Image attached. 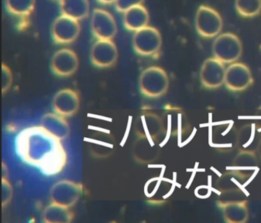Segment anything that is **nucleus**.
<instances>
[{"label": "nucleus", "mask_w": 261, "mask_h": 223, "mask_svg": "<svg viewBox=\"0 0 261 223\" xmlns=\"http://www.w3.org/2000/svg\"><path fill=\"white\" fill-rule=\"evenodd\" d=\"M16 152L22 161L39 168L46 176H55L65 169L68 156L62 140L42 126L25 128L18 134Z\"/></svg>", "instance_id": "f257e3e1"}, {"label": "nucleus", "mask_w": 261, "mask_h": 223, "mask_svg": "<svg viewBox=\"0 0 261 223\" xmlns=\"http://www.w3.org/2000/svg\"><path fill=\"white\" fill-rule=\"evenodd\" d=\"M139 86L140 92L145 97L158 98L167 93L169 86V76L160 67H149L142 71Z\"/></svg>", "instance_id": "f03ea898"}, {"label": "nucleus", "mask_w": 261, "mask_h": 223, "mask_svg": "<svg viewBox=\"0 0 261 223\" xmlns=\"http://www.w3.org/2000/svg\"><path fill=\"white\" fill-rule=\"evenodd\" d=\"M242 52V43L239 38L233 33L219 35L212 45L214 57L224 64L236 62L241 58Z\"/></svg>", "instance_id": "7ed1b4c3"}, {"label": "nucleus", "mask_w": 261, "mask_h": 223, "mask_svg": "<svg viewBox=\"0 0 261 223\" xmlns=\"http://www.w3.org/2000/svg\"><path fill=\"white\" fill-rule=\"evenodd\" d=\"M134 51L142 56H153L161 49L162 37L158 30L146 27L135 32L133 38Z\"/></svg>", "instance_id": "20e7f679"}, {"label": "nucleus", "mask_w": 261, "mask_h": 223, "mask_svg": "<svg viewBox=\"0 0 261 223\" xmlns=\"http://www.w3.org/2000/svg\"><path fill=\"white\" fill-rule=\"evenodd\" d=\"M195 24L198 34L205 38L215 37L221 33L223 28L221 15L207 6H201L198 9Z\"/></svg>", "instance_id": "39448f33"}, {"label": "nucleus", "mask_w": 261, "mask_h": 223, "mask_svg": "<svg viewBox=\"0 0 261 223\" xmlns=\"http://www.w3.org/2000/svg\"><path fill=\"white\" fill-rule=\"evenodd\" d=\"M83 192L82 183L64 180L56 183L50 191V201L71 208L77 203Z\"/></svg>", "instance_id": "423d86ee"}, {"label": "nucleus", "mask_w": 261, "mask_h": 223, "mask_svg": "<svg viewBox=\"0 0 261 223\" xmlns=\"http://www.w3.org/2000/svg\"><path fill=\"white\" fill-rule=\"evenodd\" d=\"M253 79L250 68L241 62H233L226 68L224 85L233 92L247 89L253 84Z\"/></svg>", "instance_id": "0eeeda50"}, {"label": "nucleus", "mask_w": 261, "mask_h": 223, "mask_svg": "<svg viewBox=\"0 0 261 223\" xmlns=\"http://www.w3.org/2000/svg\"><path fill=\"white\" fill-rule=\"evenodd\" d=\"M79 20L62 15L53 22L51 36L53 40L59 44H69L74 42L80 34Z\"/></svg>", "instance_id": "6e6552de"}, {"label": "nucleus", "mask_w": 261, "mask_h": 223, "mask_svg": "<svg viewBox=\"0 0 261 223\" xmlns=\"http://www.w3.org/2000/svg\"><path fill=\"white\" fill-rule=\"evenodd\" d=\"M118 59V51L111 39H97L91 50V61L94 66L107 68L115 65Z\"/></svg>", "instance_id": "1a4fd4ad"}, {"label": "nucleus", "mask_w": 261, "mask_h": 223, "mask_svg": "<svg viewBox=\"0 0 261 223\" xmlns=\"http://www.w3.org/2000/svg\"><path fill=\"white\" fill-rule=\"evenodd\" d=\"M225 72L224 63L216 58H209L201 65L200 80L204 88L215 89L224 85Z\"/></svg>", "instance_id": "9d476101"}, {"label": "nucleus", "mask_w": 261, "mask_h": 223, "mask_svg": "<svg viewBox=\"0 0 261 223\" xmlns=\"http://www.w3.org/2000/svg\"><path fill=\"white\" fill-rule=\"evenodd\" d=\"M91 31L97 39H111L117 33V23L111 13L101 9L93 11L91 21Z\"/></svg>", "instance_id": "9b49d317"}, {"label": "nucleus", "mask_w": 261, "mask_h": 223, "mask_svg": "<svg viewBox=\"0 0 261 223\" xmlns=\"http://www.w3.org/2000/svg\"><path fill=\"white\" fill-rule=\"evenodd\" d=\"M134 131L138 137L151 138L159 139L165 134L162 117L149 111H143L138 116L134 123Z\"/></svg>", "instance_id": "f8f14e48"}, {"label": "nucleus", "mask_w": 261, "mask_h": 223, "mask_svg": "<svg viewBox=\"0 0 261 223\" xmlns=\"http://www.w3.org/2000/svg\"><path fill=\"white\" fill-rule=\"evenodd\" d=\"M79 60L73 50L62 48L55 53L51 59V68L59 77H69L79 68Z\"/></svg>", "instance_id": "ddd939ff"}, {"label": "nucleus", "mask_w": 261, "mask_h": 223, "mask_svg": "<svg viewBox=\"0 0 261 223\" xmlns=\"http://www.w3.org/2000/svg\"><path fill=\"white\" fill-rule=\"evenodd\" d=\"M53 107L56 114L69 117L79 111L80 97L77 91L70 88L61 90L55 95Z\"/></svg>", "instance_id": "4468645a"}, {"label": "nucleus", "mask_w": 261, "mask_h": 223, "mask_svg": "<svg viewBox=\"0 0 261 223\" xmlns=\"http://www.w3.org/2000/svg\"><path fill=\"white\" fill-rule=\"evenodd\" d=\"M134 159L143 164L155 161L160 155L159 139L139 137L133 147Z\"/></svg>", "instance_id": "2eb2a0df"}, {"label": "nucleus", "mask_w": 261, "mask_h": 223, "mask_svg": "<svg viewBox=\"0 0 261 223\" xmlns=\"http://www.w3.org/2000/svg\"><path fill=\"white\" fill-rule=\"evenodd\" d=\"M227 223H245L249 219L248 202L247 200L218 201Z\"/></svg>", "instance_id": "dca6fc26"}, {"label": "nucleus", "mask_w": 261, "mask_h": 223, "mask_svg": "<svg viewBox=\"0 0 261 223\" xmlns=\"http://www.w3.org/2000/svg\"><path fill=\"white\" fill-rule=\"evenodd\" d=\"M86 141L93 155L98 158H105L112 154L115 146L114 137L107 131H96Z\"/></svg>", "instance_id": "f3484780"}, {"label": "nucleus", "mask_w": 261, "mask_h": 223, "mask_svg": "<svg viewBox=\"0 0 261 223\" xmlns=\"http://www.w3.org/2000/svg\"><path fill=\"white\" fill-rule=\"evenodd\" d=\"M261 136L259 134L257 125L249 123L244 125L238 131L237 147L240 151H256Z\"/></svg>", "instance_id": "a211bd4d"}, {"label": "nucleus", "mask_w": 261, "mask_h": 223, "mask_svg": "<svg viewBox=\"0 0 261 223\" xmlns=\"http://www.w3.org/2000/svg\"><path fill=\"white\" fill-rule=\"evenodd\" d=\"M247 177L235 169L224 172L217 181V189L224 193H231L242 191L245 186Z\"/></svg>", "instance_id": "6ab92c4d"}, {"label": "nucleus", "mask_w": 261, "mask_h": 223, "mask_svg": "<svg viewBox=\"0 0 261 223\" xmlns=\"http://www.w3.org/2000/svg\"><path fill=\"white\" fill-rule=\"evenodd\" d=\"M212 135H213L212 144L217 149H220L223 138H224V144H223L222 151L224 152L230 151L235 146L237 147L238 132L235 131L231 123H225L218 126V128L214 131Z\"/></svg>", "instance_id": "aec40b11"}, {"label": "nucleus", "mask_w": 261, "mask_h": 223, "mask_svg": "<svg viewBox=\"0 0 261 223\" xmlns=\"http://www.w3.org/2000/svg\"><path fill=\"white\" fill-rule=\"evenodd\" d=\"M256 151H240L233 162V169L250 178L259 166Z\"/></svg>", "instance_id": "412c9836"}, {"label": "nucleus", "mask_w": 261, "mask_h": 223, "mask_svg": "<svg viewBox=\"0 0 261 223\" xmlns=\"http://www.w3.org/2000/svg\"><path fill=\"white\" fill-rule=\"evenodd\" d=\"M149 20V13L143 5L133 7L123 13V24L129 31L137 32L147 27Z\"/></svg>", "instance_id": "4be33fe9"}, {"label": "nucleus", "mask_w": 261, "mask_h": 223, "mask_svg": "<svg viewBox=\"0 0 261 223\" xmlns=\"http://www.w3.org/2000/svg\"><path fill=\"white\" fill-rule=\"evenodd\" d=\"M41 126L48 130L51 134L64 140L69 136L70 127L63 116L54 113H48L42 117Z\"/></svg>", "instance_id": "5701e85b"}, {"label": "nucleus", "mask_w": 261, "mask_h": 223, "mask_svg": "<svg viewBox=\"0 0 261 223\" xmlns=\"http://www.w3.org/2000/svg\"><path fill=\"white\" fill-rule=\"evenodd\" d=\"M60 8L62 15L79 21L88 17L90 13L88 0H60Z\"/></svg>", "instance_id": "b1692460"}, {"label": "nucleus", "mask_w": 261, "mask_h": 223, "mask_svg": "<svg viewBox=\"0 0 261 223\" xmlns=\"http://www.w3.org/2000/svg\"><path fill=\"white\" fill-rule=\"evenodd\" d=\"M42 218L45 223H70L74 218V213L66 206L51 203L44 209Z\"/></svg>", "instance_id": "393cba45"}, {"label": "nucleus", "mask_w": 261, "mask_h": 223, "mask_svg": "<svg viewBox=\"0 0 261 223\" xmlns=\"http://www.w3.org/2000/svg\"><path fill=\"white\" fill-rule=\"evenodd\" d=\"M36 5V0H6V6L10 14L22 20L31 16Z\"/></svg>", "instance_id": "a878e982"}, {"label": "nucleus", "mask_w": 261, "mask_h": 223, "mask_svg": "<svg viewBox=\"0 0 261 223\" xmlns=\"http://www.w3.org/2000/svg\"><path fill=\"white\" fill-rule=\"evenodd\" d=\"M182 114L178 110H167L162 117L165 134L176 135L179 134L182 128Z\"/></svg>", "instance_id": "bb28decb"}, {"label": "nucleus", "mask_w": 261, "mask_h": 223, "mask_svg": "<svg viewBox=\"0 0 261 223\" xmlns=\"http://www.w3.org/2000/svg\"><path fill=\"white\" fill-rule=\"evenodd\" d=\"M235 8L244 17H253L261 11V0H235Z\"/></svg>", "instance_id": "cd10ccee"}, {"label": "nucleus", "mask_w": 261, "mask_h": 223, "mask_svg": "<svg viewBox=\"0 0 261 223\" xmlns=\"http://www.w3.org/2000/svg\"><path fill=\"white\" fill-rule=\"evenodd\" d=\"M2 91L5 94L11 88L13 84V74L11 70L5 64H2Z\"/></svg>", "instance_id": "c85d7f7f"}, {"label": "nucleus", "mask_w": 261, "mask_h": 223, "mask_svg": "<svg viewBox=\"0 0 261 223\" xmlns=\"http://www.w3.org/2000/svg\"><path fill=\"white\" fill-rule=\"evenodd\" d=\"M13 186L7 178L2 179V206H7L13 198Z\"/></svg>", "instance_id": "c756f323"}, {"label": "nucleus", "mask_w": 261, "mask_h": 223, "mask_svg": "<svg viewBox=\"0 0 261 223\" xmlns=\"http://www.w3.org/2000/svg\"><path fill=\"white\" fill-rule=\"evenodd\" d=\"M143 2L144 0H117L115 3L116 10L120 13H124L133 7L143 5Z\"/></svg>", "instance_id": "7c9ffc66"}, {"label": "nucleus", "mask_w": 261, "mask_h": 223, "mask_svg": "<svg viewBox=\"0 0 261 223\" xmlns=\"http://www.w3.org/2000/svg\"><path fill=\"white\" fill-rule=\"evenodd\" d=\"M97 1L103 5H110V4H115L117 0H97Z\"/></svg>", "instance_id": "2f4dec72"}, {"label": "nucleus", "mask_w": 261, "mask_h": 223, "mask_svg": "<svg viewBox=\"0 0 261 223\" xmlns=\"http://www.w3.org/2000/svg\"><path fill=\"white\" fill-rule=\"evenodd\" d=\"M256 154L258 157L261 159V138L259 140V143H258L257 149H256Z\"/></svg>", "instance_id": "473e14b6"}]
</instances>
